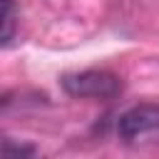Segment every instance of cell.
Returning <instances> with one entry per match:
<instances>
[{"label": "cell", "mask_w": 159, "mask_h": 159, "mask_svg": "<svg viewBox=\"0 0 159 159\" xmlns=\"http://www.w3.org/2000/svg\"><path fill=\"white\" fill-rule=\"evenodd\" d=\"M62 87L72 97H89V99H112L122 92V80L107 70H84L62 77Z\"/></svg>", "instance_id": "cell-1"}, {"label": "cell", "mask_w": 159, "mask_h": 159, "mask_svg": "<svg viewBox=\"0 0 159 159\" xmlns=\"http://www.w3.org/2000/svg\"><path fill=\"white\" fill-rule=\"evenodd\" d=\"M157 129H159V104H137L127 109L117 122V132L124 142H137Z\"/></svg>", "instance_id": "cell-2"}, {"label": "cell", "mask_w": 159, "mask_h": 159, "mask_svg": "<svg viewBox=\"0 0 159 159\" xmlns=\"http://www.w3.org/2000/svg\"><path fill=\"white\" fill-rule=\"evenodd\" d=\"M0 159H42V157H40V152H37L32 144H22V142H12V139H2Z\"/></svg>", "instance_id": "cell-3"}, {"label": "cell", "mask_w": 159, "mask_h": 159, "mask_svg": "<svg viewBox=\"0 0 159 159\" xmlns=\"http://www.w3.org/2000/svg\"><path fill=\"white\" fill-rule=\"evenodd\" d=\"M12 27H15V7H12V0H2V45L10 42L12 37Z\"/></svg>", "instance_id": "cell-4"}]
</instances>
